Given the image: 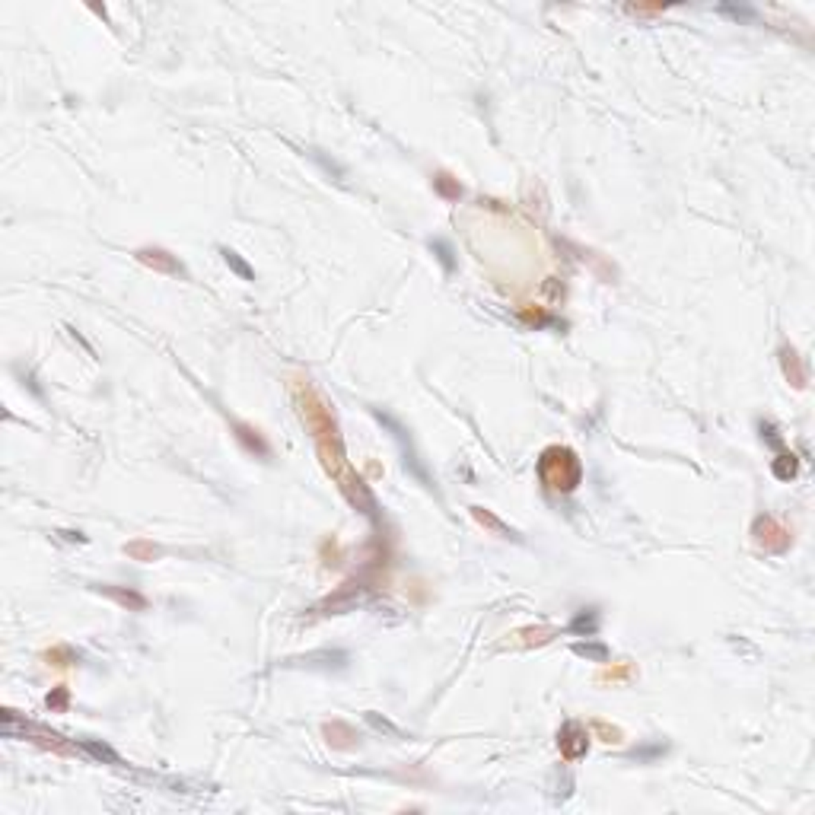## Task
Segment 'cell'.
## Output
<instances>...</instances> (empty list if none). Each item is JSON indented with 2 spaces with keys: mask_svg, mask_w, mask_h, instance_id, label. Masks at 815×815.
Returning <instances> with one entry per match:
<instances>
[{
  "mask_svg": "<svg viewBox=\"0 0 815 815\" xmlns=\"http://www.w3.org/2000/svg\"><path fill=\"white\" fill-rule=\"evenodd\" d=\"M542 478L558 491H570L580 481V462L570 449H548L542 459Z\"/></svg>",
  "mask_w": 815,
  "mask_h": 815,
  "instance_id": "6da1fadb",
  "label": "cell"
},
{
  "mask_svg": "<svg viewBox=\"0 0 815 815\" xmlns=\"http://www.w3.org/2000/svg\"><path fill=\"white\" fill-rule=\"evenodd\" d=\"M140 262L157 264V268H166V271L181 274V264L173 262V258H169V252H163V248H144V252H140Z\"/></svg>",
  "mask_w": 815,
  "mask_h": 815,
  "instance_id": "7a4b0ae2",
  "label": "cell"
},
{
  "mask_svg": "<svg viewBox=\"0 0 815 815\" xmlns=\"http://www.w3.org/2000/svg\"><path fill=\"white\" fill-rule=\"evenodd\" d=\"M223 255H226V264H233V268H236V271H239V274H242V277H246V280H252V271H248V264H246V262H242V258H239V255H236V252H230V248H226V252H223Z\"/></svg>",
  "mask_w": 815,
  "mask_h": 815,
  "instance_id": "3957f363",
  "label": "cell"
}]
</instances>
